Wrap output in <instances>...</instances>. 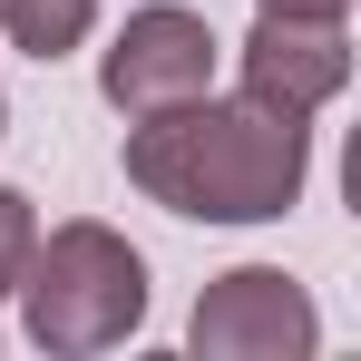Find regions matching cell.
I'll return each instance as SVG.
<instances>
[{"label": "cell", "mask_w": 361, "mask_h": 361, "mask_svg": "<svg viewBox=\"0 0 361 361\" xmlns=\"http://www.w3.org/2000/svg\"><path fill=\"white\" fill-rule=\"evenodd\" d=\"M312 176V127L264 98H176L127 118V185L185 225H274Z\"/></svg>", "instance_id": "1"}, {"label": "cell", "mask_w": 361, "mask_h": 361, "mask_svg": "<svg viewBox=\"0 0 361 361\" xmlns=\"http://www.w3.org/2000/svg\"><path fill=\"white\" fill-rule=\"evenodd\" d=\"M20 322H30V342L39 352H108L127 342L137 322H147V254L108 225H59V235L30 244V264H20Z\"/></svg>", "instance_id": "2"}, {"label": "cell", "mask_w": 361, "mask_h": 361, "mask_svg": "<svg viewBox=\"0 0 361 361\" xmlns=\"http://www.w3.org/2000/svg\"><path fill=\"white\" fill-rule=\"evenodd\" d=\"M185 342L205 361H302L322 342V312H312V293H302L283 264H235V274H215L195 293Z\"/></svg>", "instance_id": "3"}, {"label": "cell", "mask_w": 361, "mask_h": 361, "mask_svg": "<svg viewBox=\"0 0 361 361\" xmlns=\"http://www.w3.org/2000/svg\"><path fill=\"white\" fill-rule=\"evenodd\" d=\"M98 88H108L118 118H157L176 98H205L215 88V30H205V10H176V0L127 10V30L98 59Z\"/></svg>", "instance_id": "4"}, {"label": "cell", "mask_w": 361, "mask_h": 361, "mask_svg": "<svg viewBox=\"0 0 361 361\" xmlns=\"http://www.w3.org/2000/svg\"><path fill=\"white\" fill-rule=\"evenodd\" d=\"M352 78V30L342 10H254V39H244V98L283 108V118H312L332 108Z\"/></svg>", "instance_id": "5"}, {"label": "cell", "mask_w": 361, "mask_h": 361, "mask_svg": "<svg viewBox=\"0 0 361 361\" xmlns=\"http://www.w3.org/2000/svg\"><path fill=\"white\" fill-rule=\"evenodd\" d=\"M88 20H98V0H0L10 49H30V59H68L88 39Z\"/></svg>", "instance_id": "6"}, {"label": "cell", "mask_w": 361, "mask_h": 361, "mask_svg": "<svg viewBox=\"0 0 361 361\" xmlns=\"http://www.w3.org/2000/svg\"><path fill=\"white\" fill-rule=\"evenodd\" d=\"M30 244H39V215H30V195H20V185H0V293L20 283Z\"/></svg>", "instance_id": "7"}, {"label": "cell", "mask_w": 361, "mask_h": 361, "mask_svg": "<svg viewBox=\"0 0 361 361\" xmlns=\"http://www.w3.org/2000/svg\"><path fill=\"white\" fill-rule=\"evenodd\" d=\"M254 10H352V0H254Z\"/></svg>", "instance_id": "8"}, {"label": "cell", "mask_w": 361, "mask_h": 361, "mask_svg": "<svg viewBox=\"0 0 361 361\" xmlns=\"http://www.w3.org/2000/svg\"><path fill=\"white\" fill-rule=\"evenodd\" d=\"M0 127H10V108H0Z\"/></svg>", "instance_id": "9"}]
</instances>
